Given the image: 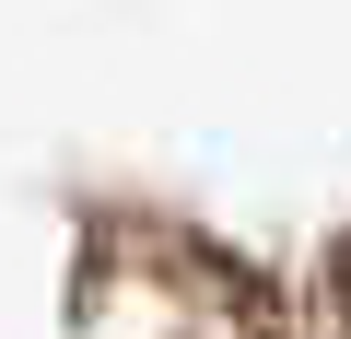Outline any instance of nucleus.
Returning a JSON list of instances; mask_svg holds the SVG:
<instances>
[{
  "mask_svg": "<svg viewBox=\"0 0 351 339\" xmlns=\"http://www.w3.org/2000/svg\"><path fill=\"white\" fill-rule=\"evenodd\" d=\"M328 292H339V316H351V234H339V258H328Z\"/></svg>",
  "mask_w": 351,
  "mask_h": 339,
  "instance_id": "obj_1",
  "label": "nucleus"
}]
</instances>
